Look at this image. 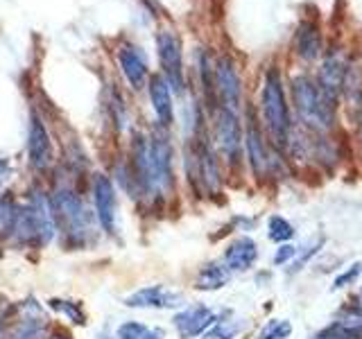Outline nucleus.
Masks as SVG:
<instances>
[{"instance_id":"nucleus-1","label":"nucleus","mask_w":362,"mask_h":339,"mask_svg":"<svg viewBox=\"0 0 362 339\" xmlns=\"http://www.w3.org/2000/svg\"><path fill=\"white\" fill-rule=\"evenodd\" d=\"M260 111H263L265 127L274 145L286 147L292 136V118H290V107H288L279 66L267 68L265 73L263 90H260Z\"/></svg>"},{"instance_id":"nucleus-2","label":"nucleus","mask_w":362,"mask_h":339,"mask_svg":"<svg viewBox=\"0 0 362 339\" xmlns=\"http://www.w3.org/2000/svg\"><path fill=\"white\" fill-rule=\"evenodd\" d=\"M292 102L299 120L313 131H328L335 122V107L322 93L317 79L310 75L292 77Z\"/></svg>"},{"instance_id":"nucleus-3","label":"nucleus","mask_w":362,"mask_h":339,"mask_svg":"<svg viewBox=\"0 0 362 339\" xmlns=\"http://www.w3.org/2000/svg\"><path fill=\"white\" fill-rule=\"evenodd\" d=\"M54 218H52V206L50 201L34 195L28 203H23L16 210V224H14V235L21 242L28 244H45L52 240L54 235Z\"/></svg>"},{"instance_id":"nucleus-4","label":"nucleus","mask_w":362,"mask_h":339,"mask_svg":"<svg viewBox=\"0 0 362 339\" xmlns=\"http://www.w3.org/2000/svg\"><path fill=\"white\" fill-rule=\"evenodd\" d=\"M50 206H52V218L57 229L64 231L73 242L77 244L82 242L88 235V213L82 199L71 190H59L54 192Z\"/></svg>"},{"instance_id":"nucleus-5","label":"nucleus","mask_w":362,"mask_h":339,"mask_svg":"<svg viewBox=\"0 0 362 339\" xmlns=\"http://www.w3.org/2000/svg\"><path fill=\"white\" fill-rule=\"evenodd\" d=\"M156 50L161 61V75L168 79L177 93H184L186 73H184V54H181V41L173 30H161L156 34Z\"/></svg>"},{"instance_id":"nucleus-6","label":"nucleus","mask_w":362,"mask_h":339,"mask_svg":"<svg viewBox=\"0 0 362 339\" xmlns=\"http://www.w3.org/2000/svg\"><path fill=\"white\" fill-rule=\"evenodd\" d=\"M243 124L238 118V111L226 107L215 109V143H218L224 161L229 165H238L243 150Z\"/></svg>"},{"instance_id":"nucleus-7","label":"nucleus","mask_w":362,"mask_h":339,"mask_svg":"<svg viewBox=\"0 0 362 339\" xmlns=\"http://www.w3.org/2000/svg\"><path fill=\"white\" fill-rule=\"evenodd\" d=\"M346 75H349V59H346V54L339 48L331 50L324 56L320 73H317V84H320L322 93L328 97V102H331L333 107H337L339 95L344 93Z\"/></svg>"},{"instance_id":"nucleus-8","label":"nucleus","mask_w":362,"mask_h":339,"mask_svg":"<svg viewBox=\"0 0 362 339\" xmlns=\"http://www.w3.org/2000/svg\"><path fill=\"white\" fill-rule=\"evenodd\" d=\"M215 88H218L220 107H226L231 111L240 109L243 100V82L238 75V66L229 54L218 56L215 61Z\"/></svg>"},{"instance_id":"nucleus-9","label":"nucleus","mask_w":362,"mask_h":339,"mask_svg":"<svg viewBox=\"0 0 362 339\" xmlns=\"http://www.w3.org/2000/svg\"><path fill=\"white\" fill-rule=\"evenodd\" d=\"M93 201L95 215L102 229L107 233L116 231V190H113L111 179L105 174H95L93 179Z\"/></svg>"},{"instance_id":"nucleus-10","label":"nucleus","mask_w":362,"mask_h":339,"mask_svg":"<svg viewBox=\"0 0 362 339\" xmlns=\"http://www.w3.org/2000/svg\"><path fill=\"white\" fill-rule=\"evenodd\" d=\"M181 303H184L181 294L163 285L143 287L124 299V305H129V308H152V310H173L179 308Z\"/></svg>"},{"instance_id":"nucleus-11","label":"nucleus","mask_w":362,"mask_h":339,"mask_svg":"<svg viewBox=\"0 0 362 339\" xmlns=\"http://www.w3.org/2000/svg\"><path fill=\"white\" fill-rule=\"evenodd\" d=\"M245 147L249 154V163L256 177H265L269 170V154L260 133L258 120L254 118V109H247V133H245Z\"/></svg>"},{"instance_id":"nucleus-12","label":"nucleus","mask_w":362,"mask_h":339,"mask_svg":"<svg viewBox=\"0 0 362 339\" xmlns=\"http://www.w3.org/2000/svg\"><path fill=\"white\" fill-rule=\"evenodd\" d=\"M28 156L32 167L37 170H45L52 161V143L50 136L45 131L41 118L37 113H32L30 118V131H28Z\"/></svg>"},{"instance_id":"nucleus-13","label":"nucleus","mask_w":362,"mask_h":339,"mask_svg":"<svg viewBox=\"0 0 362 339\" xmlns=\"http://www.w3.org/2000/svg\"><path fill=\"white\" fill-rule=\"evenodd\" d=\"M147 90H150L152 109L158 118L161 127H170L175 120V105H173V86L168 84L163 75H152L147 82Z\"/></svg>"},{"instance_id":"nucleus-14","label":"nucleus","mask_w":362,"mask_h":339,"mask_svg":"<svg viewBox=\"0 0 362 339\" xmlns=\"http://www.w3.org/2000/svg\"><path fill=\"white\" fill-rule=\"evenodd\" d=\"M213 321H215V314L206 308V305H190V308L181 310L175 316V326L184 339L197 337L204 331H209Z\"/></svg>"},{"instance_id":"nucleus-15","label":"nucleus","mask_w":362,"mask_h":339,"mask_svg":"<svg viewBox=\"0 0 362 339\" xmlns=\"http://www.w3.org/2000/svg\"><path fill=\"white\" fill-rule=\"evenodd\" d=\"M118 61H120L122 75L129 82V86L136 90L143 88L147 82V61H145L143 52L136 48V45L127 43L118 50Z\"/></svg>"},{"instance_id":"nucleus-16","label":"nucleus","mask_w":362,"mask_h":339,"mask_svg":"<svg viewBox=\"0 0 362 339\" xmlns=\"http://www.w3.org/2000/svg\"><path fill=\"white\" fill-rule=\"evenodd\" d=\"M294 52L303 61H315L322 54V32L313 20H301L294 32Z\"/></svg>"},{"instance_id":"nucleus-17","label":"nucleus","mask_w":362,"mask_h":339,"mask_svg":"<svg viewBox=\"0 0 362 339\" xmlns=\"http://www.w3.org/2000/svg\"><path fill=\"white\" fill-rule=\"evenodd\" d=\"M258 258V249L252 237H238L235 242H231L224 251V265L231 271H247L249 267H254Z\"/></svg>"},{"instance_id":"nucleus-18","label":"nucleus","mask_w":362,"mask_h":339,"mask_svg":"<svg viewBox=\"0 0 362 339\" xmlns=\"http://www.w3.org/2000/svg\"><path fill=\"white\" fill-rule=\"evenodd\" d=\"M229 278H231V269L229 267L222 265V263H211V265L199 269L195 287L204 290V292H213V290L224 287L226 282H229Z\"/></svg>"},{"instance_id":"nucleus-19","label":"nucleus","mask_w":362,"mask_h":339,"mask_svg":"<svg viewBox=\"0 0 362 339\" xmlns=\"http://www.w3.org/2000/svg\"><path fill=\"white\" fill-rule=\"evenodd\" d=\"M43 333H45V316L41 314L39 308L28 305V314L21 319L14 335L9 339H41Z\"/></svg>"},{"instance_id":"nucleus-20","label":"nucleus","mask_w":362,"mask_h":339,"mask_svg":"<svg viewBox=\"0 0 362 339\" xmlns=\"http://www.w3.org/2000/svg\"><path fill=\"white\" fill-rule=\"evenodd\" d=\"M118 339H163V333L158 328H150L139 321H127L118 328Z\"/></svg>"},{"instance_id":"nucleus-21","label":"nucleus","mask_w":362,"mask_h":339,"mask_svg":"<svg viewBox=\"0 0 362 339\" xmlns=\"http://www.w3.org/2000/svg\"><path fill=\"white\" fill-rule=\"evenodd\" d=\"M16 210L18 206L11 199H0V237H7L14 233L16 224Z\"/></svg>"},{"instance_id":"nucleus-22","label":"nucleus","mask_w":362,"mask_h":339,"mask_svg":"<svg viewBox=\"0 0 362 339\" xmlns=\"http://www.w3.org/2000/svg\"><path fill=\"white\" fill-rule=\"evenodd\" d=\"M267 235H269V240H274V242H288L294 235V229L288 220L274 215V218H269V233Z\"/></svg>"},{"instance_id":"nucleus-23","label":"nucleus","mask_w":362,"mask_h":339,"mask_svg":"<svg viewBox=\"0 0 362 339\" xmlns=\"http://www.w3.org/2000/svg\"><path fill=\"white\" fill-rule=\"evenodd\" d=\"M290 333H292V326L288 321L274 319L263 328V333L258 335V339H286Z\"/></svg>"},{"instance_id":"nucleus-24","label":"nucleus","mask_w":362,"mask_h":339,"mask_svg":"<svg viewBox=\"0 0 362 339\" xmlns=\"http://www.w3.org/2000/svg\"><path fill=\"white\" fill-rule=\"evenodd\" d=\"M50 308L64 312V314L68 316V319L75 321V323H84V312L79 310V305H77V303L62 301V299H52V301H50Z\"/></svg>"},{"instance_id":"nucleus-25","label":"nucleus","mask_w":362,"mask_h":339,"mask_svg":"<svg viewBox=\"0 0 362 339\" xmlns=\"http://www.w3.org/2000/svg\"><path fill=\"white\" fill-rule=\"evenodd\" d=\"M360 271H362V263H356L351 269H346L344 274H339L337 278H335V282H333V287L335 290H339V287H344V285H349V282H354L358 276H360Z\"/></svg>"},{"instance_id":"nucleus-26","label":"nucleus","mask_w":362,"mask_h":339,"mask_svg":"<svg viewBox=\"0 0 362 339\" xmlns=\"http://www.w3.org/2000/svg\"><path fill=\"white\" fill-rule=\"evenodd\" d=\"M294 254H297V249L290 246V244H283V246L279 249V251H276V256H274V263H276V265L288 263V260H290Z\"/></svg>"},{"instance_id":"nucleus-27","label":"nucleus","mask_w":362,"mask_h":339,"mask_svg":"<svg viewBox=\"0 0 362 339\" xmlns=\"http://www.w3.org/2000/svg\"><path fill=\"white\" fill-rule=\"evenodd\" d=\"M315 339H349V337L339 335V333H335V331H328L326 335H320V337H315Z\"/></svg>"},{"instance_id":"nucleus-28","label":"nucleus","mask_w":362,"mask_h":339,"mask_svg":"<svg viewBox=\"0 0 362 339\" xmlns=\"http://www.w3.org/2000/svg\"><path fill=\"white\" fill-rule=\"evenodd\" d=\"M7 174H9V165H7V161H0V184H3Z\"/></svg>"},{"instance_id":"nucleus-29","label":"nucleus","mask_w":362,"mask_h":339,"mask_svg":"<svg viewBox=\"0 0 362 339\" xmlns=\"http://www.w3.org/2000/svg\"><path fill=\"white\" fill-rule=\"evenodd\" d=\"M3 326H5V314H0V339H3Z\"/></svg>"},{"instance_id":"nucleus-30","label":"nucleus","mask_w":362,"mask_h":339,"mask_svg":"<svg viewBox=\"0 0 362 339\" xmlns=\"http://www.w3.org/2000/svg\"><path fill=\"white\" fill-rule=\"evenodd\" d=\"M50 339H66V337H62V335H57V337H50Z\"/></svg>"},{"instance_id":"nucleus-31","label":"nucleus","mask_w":362,"mask_h":339,"mask_svg":"<svg viewBox=\"0 0 362 339\" xmlns=\"http://www.w3.org/2000/svg\"><path fill=\"white\" fill-rule=\"evenodd\" d=\"M360 299H362V292H360Z\"/></svg>"}]
</instances>
